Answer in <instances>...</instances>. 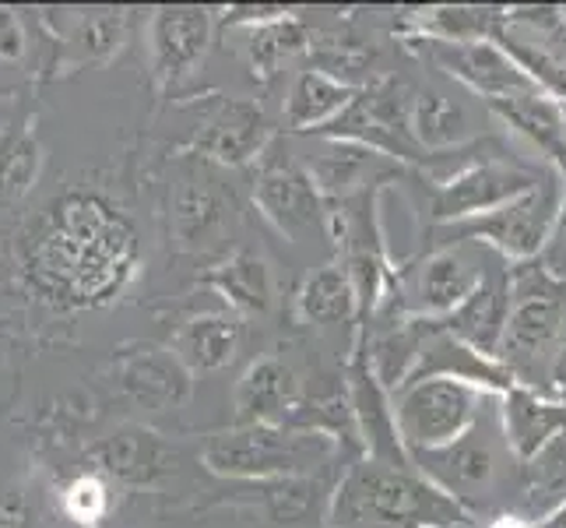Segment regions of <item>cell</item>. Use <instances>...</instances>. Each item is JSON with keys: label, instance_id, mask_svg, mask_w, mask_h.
I'll list each match as a JSON object with an SVG mask.
<instances>
[{"label": "cell", "instance_id": "obj_35", "mask_svg": "<svg viewBox=\"0 0 566 528\" xmlns=\"http://www.w3.org/2000/svg\"><path fill=\"white\" fill-rule=\"evenodd\" d=\"M0 528H25V518L18 507H0Z\"/></svg>", "mask_w": 566, "mask_h": 528}, {"label": "cell", "instance_id": "obj_16", "mask_svg": "<svg viewBox=\"0 0 566 528\" xmlns=\"http://www.w3.org/2000/svg\"><path fill=\"white\" fill-rule=\"evenodd\" d=\"M500 402V429L506 441V452L517 462L535 458L545 444H553L559 434H566V402L556 395H545L538 387L514 384Z\"/></svg>", "mask_w": 566, "mask_h": 528}, {"label": "cell", "instance_id": "obj_3", "mask_svg": "<svg viewBox=\"0 0 566 528\" xmlns=\"http://www.w3.org/2000/svg\"><path fill=\"white\" fill-rule=\"evenodd\" d=\"M566 211V173L559 166H542V176L532 190L517 194L485 215L451 226H437L443 244H482L496 250L506 265L535 261L553 240V232Z\"/></svg>", "mask_w": 566, "mask_h": 528}, {"label": "cell", "instance_id": "obj_9", "mask_svg": "<svg viewBox=\"0 0 566 528\" xmlns=\"http://www.w3.org/2000/svg\"><path fill=\"white\" fill-rule=\"evenodd\" d=\"M253 205L285 240H306L331 232V211L310 173L289 159H268L253 184Z\"/></svg>", "mask_w": 566, "mask_h": 528}, {"label": "cell", "instance_id": "obj_31", "mask_svg": "<svg viewBox=\"0 0 566 528\" xmlns=\"http://www.w3.org/2000/svg\"><path fill=\"white\" fill-rule=\"evenodd\" d=\"M124 35H127V14L116 8L74 11L71 25L64 32L67 46L74 53V68L106 64L109 56L124 46Z\"/></svg>", "mask_w": 566, "mask_h": 528}, {"label": "cell", "instance_id": "obj_10", "mask_svg": "<svg viewBox=\"0 0 566 528\" xmlns=\"http://www.w3.org/2000/svg\"><path fill=\"white\" fill-rule=\"evenodd\" d=\"M345 391H348V405H353L359 444H363L366 458L390 465V468H416L412 455H408V447L401 441L395 398H390L387 387L377 381L359 339H356V349H353V360H348Z\"/></svg>", "mask_w": 566, "mask_h": 528}, {"label": "cell", "instance_id": "obj_11", "mask_svg": "<svg viewBox=\"0 0 566 528\" xmlns=\"http://www.w3.org/2000/svg\"><path fill=\"white\" fill-rule=\"evenodd\" d=\"M511 321L503 331L500 363L511 370L517 384L535 387L538 363H556L563 321H566V297L545 300H511Z\"/></svg>", "mask_w": 566, "mask_h": 528}, {"label": "cell", "instance_id": "obj_37", "mask_svg": "<svg viewBox=\"0 0 566 528\" xmlns=\"http://www.w3.org/2000/svg\"><path fill=\"white\" fill-rule=\"evenodd\" d=\"M535 528H566V504L559 507L556 515H549V518H545V521H538Z\"/></svg>", "mask_w": 566, "mask_h": 528}, {"label": "cell", "instance_id": "obj_5", "mask_svg": "<svg viewBox=\"0 0 566 528\" xmlns=\"http://www.w3.org/2000/svg\"><path fill=\"white\" fill-rule=\"evenodd\" d=\"M485 271L490 268L482 265L472 244H443L422 265H416L412 276L398 282V292L387 307L398 318L443 321L482 286Z\"/></svg>", "mask_w": 566, "mask_h": 528}, {"label": "cell", "instance_id": "obj_26", "mask_svg": "<svg viewBox=\"0 0 566 528\" xmlns=\"http://www.w3.org/2000/svg\"><path fill=\"white\" fill-rule=\"evenodd\" d=\"M503 124L521 131L524 138L535 142L549 166H559L566 173V106L556 103L553 95H517V100L490 103Z\"/></svg>", "mask_w": 566, "mask_h": 528}, {"label": "cell", "instance_id": "obj_28", "mask_svg": "<svg viewBox=\"0 0 566 528\" xmlns=\"http://www.w3.org/2000/svg\"><path fill=\"white\" fill-rule=\"evenodd\" d=\"M306 46H310L306 25L292 11L275 18V22L243 29V56L258 82H275L285 71V64L296 61Z\"/></svg>", "mask_w": 566, "mask_h": 528}, {"label": "cell", "instance_id": "obj_34", "mask_svg": "<svg viewBox=\"0 0 566 528\" xmlns=\"http://www.w3.org/2000/svg\"><path fill=\"white\" fill-rule=\"evenodd\" d=\"M25 56V29L18 14L0 8V61H22Z\"/></svg>", "mask_w": 566, "mask_h": 528}, {"label": "cell", "instance_id": "obj_19", "mask_svg": "<svg viewBox=\"0 0 566 528\" xmlns=\"http://www.w3.org/2000/svg\"><path fill=\"white\" fill-rule=\"evenodd\" d=\"M92 458L99 465V473L113 479H120L127 486H148L169 473L172 462H177V452L155 429L127 423L95 444Z\"/></svg>", "mask_w": 566, "mask_h": 528}, {"label": "cell", "instance_id": "obj_25", "mask_svg": "<svg viewBox=\"0 0 566 528\" xmlns=\"http://www.w3.org/2000/svg\"><path fill=\"white\" fill-rule=\"evenodd\" d=\"M229 303L232 314H264L275 300V276L271 265L253 250H237L219 261L205 279Z\"/></svg>", "mask_w": 566, "mask_h": 528}, {"label": "cell", "instance_id": "obj_12", "mask_svg": "<svg viewBox=\"0 0 566 528\" xmlns=\"http://www.w3.org/2000/svg\"><path fill=\"white\" fill-rule=\"evenodd\" d=\"M214 18L208 8H159L148 22L151 74L163 89L198 71L211 46Z\"/></svg>", "mask_w": 566, "mask_h": 528}, {"label": "cell", "instance_id": "obj_17", "mask_svg": "<svg viewBox=\"0 0 566 528\" xmlns=\"http://www.w3.org/2000/svg\"><path fill=\"white\" fill-rule=\"evenodd\" d=\"M310 180L317 184L324 201H353L359 194L374 190L369 184H384L390 173V159L384 152L345 142V138H327L317 155H310L303 166Z\"/></svg>", "mask_w": 566, "mask_h": 528}, {"label": "cell", "instance_id": "obj_7", "mask_svg": "<svg viewBox=\"0 0 566 528\" xmlns=\"http://www.w3.org/2000/svg\"><path fill=\"white\" fill-rule=\"evenodd\" d=\"M412 465L419 476H426L447 497H454L464 511L475 515L490 500L500 473V455L490 423L479 420L461 441L437 447V452H412Z\"/></svg>", "mask_w": 566, "mask_h": 528}, {"label": "cell", "instance_id": "obj_36", "mask_svg": "<svg viewBox=\"0 0 566 528\" xmlns=\"http://www.w3.org/2000/svg\"><path fill=\"white\" fill-rule=\"evenodd\" d=\"M490 528H535V525H532V521H524L521 515H514V511H511V515L493 518V521H490Z\"/></svg>", "mask_w": 566, "mask_h": 528}, {"label": "cell", "instance_id": "obj_23", "mask_svg": "<svg viewBox=\"0 0 566 528\" xmlns=\"http://www.w3.org/2000/svg\"><path fill=\"white\" fill-rule=\"evenodd\" d=\"M514 494H517L514 515H521L532 525L559 511L566 504V434H559L553 444H545L535 458L521 462Z\"/></svg>", "mask_w": 566, "mask_h": 528}, {"label": "cell", "instance_id": "obj_8", "mask_svg": "<svg viewBox=\"0 0 566 528\" xmlns=\"http://www.w3.org/2000/svg\"><path fill=\"white\" fill-rule=\"evenodd\" d=\"M416 46L429 56V64L447 71L454 82L482 95L485 103L517 100V95H545L496 39H485V43H437V39H416Z\"/></svg>", "mask_w": 566, "mask_h": 528}, {"label": "cell", "instance_id": "obj_33", "mask_svg": "<svg viewBox=\"0 0 566 528\" xmlns=\"http://www.w3.org/2000/svg\"><path fill=\"white\" fill-rule=\"evenodd\" d=\"M64 511L71 521L77 525H85V528H95L106 511H109V490H106V483L99 476H77L67 490H64Z\"/></svg>", "mask_w": 566, "mask_h": 528}, {"label": "cell", "instance_id": "obj_27", "mask_svg": "<svg viewBox=\"0 0 566 528\" xmlns=\"http://www.w3.org/2000/svg\"><path fill=\"white\" fill-rule=\"evenodd\" d=\"M268 518L279 528H324L331 525V504L335 490L324 476H292L264 483Z\"/></svg>", "mask_w": 566, "mask_h": 528}, {"label": "cell", "instance_id": "obj_32", "mask_svg": "<svg viewBox=\"0 0 566 528\" xmlns=\"http://www.w3.org/2000/svg\"><path fill=\"white\" fill-rule=\"evenodd\" d=\"M43 148L32 127H14L0 134V198H22L39 180Z\"/></svg>", "mask_w": 566, "mask_h": 528}, {"label": "cell", "instance_id": "obj_21", "mask_svg": "<svg viewBox=\"0 0 566 528\" xmlns=\"http://www.w3.org/2000/svg\"><path fill=\"white\" fill-rule=\"evenodd\" d=\"M243 345V321L232 310H208L184 321L172 335L169 349L177 352L190 374H211L237 360Z\"/></svg>", "mask_w": 566, "mask_h": 528}, {"label": "cell", "instance_id": "obj_22", "mask_svg": "<svg viewBox=\"0 0 566 528\" xmlns=\"http://www.w3.org/2000/svg\"><path fill=\"white\" fill-rule=\"evenodd\" d=\"M359 100V85L331 77L321 68H306L292 77L285 95V131L321 134Z\"/></svg>", "mask_w": 566, "mask_h": 528}, {"label": "cell", "instance_id": "obj_29", "mask_svg": "<svg viewBox=\"0 0 566 528\" xmlns=\"http://www.w3.org/2000/svg\"><path fill=\"white\" fill-rule=\"evenodd\" d=\"M506 25L503 8H472V4H440L408 18L416 39H437V43H485L496 39Z\"/></svg>", "mask_w": 566, "mask_h": 528}, {"label": "cell", "instance_id": "obj_15", "mask_svg": "<svg viewBox=\"0 0 566 528\" xmlns=\"http://www.w3.org/2000/svg\"><path fill=\"white\" fill-rule=\"evenodd\" d=\"M303 402V381L296 377L282 356L253 360L232 391V408H237V426L271 423L285 426Z\"/></svg>", "mask_w": 566, "mask_h": 528}, {"label": "cell", "instance_id": "obj_2", "mask_svg": "<svg viewBox=\"0 0 566 528\" xmlns=\"http://www.w3.org/2000/svg\"><path fill=\"white\" fill-rule=\"evenodd\" d=\"M342 441L300 426H232L205 444V465L226 479L275 483L292 476H317L338 458Z\"/></svg>", "mask_w": 566, "mask_h": 528}, {"label": "cell", "instance_id": "obj_1", "mask_svg": "<svg viewBox=\"0 0 566 528\" xmlns=\"http://www.w3.org/2000/svg\"><path fill=\"white\" fill-rule=\"evenodd\" d=\"M472 511L447 497L416 468H390L359 458L335 486V528H464Z\"/></svg>", "mask_w": 566, "mask_h": 528}, {"label": "cell", "instance_id": "obj_14", "mask_svg": "<svg viewBox=\"0 0 566 528\" xmlns=\"http://www.w3.org/2000/svg\"><path fill=\"white\" fill-rule=\"evenodd\" d=\"M271 142L268 113L250 100H219L193 138V152L219 166H247L261 159Z\"/></svg>", "mask_w": 566, "mask_h": 528}, {"label": "cell", "instance_id": "obj_20", "mask_svg": "<svg viewBox=\"0 0 566 528\" xmlns=\"http://www.w3.org/2000/svg\"><path fill=\"white\" fill-rule=\"evenodd\" d=\"M172 237L187 250H201L219 244L232 226V198L214 187V180L184 176L169 198Z\"/></svg>", "mask_w": 566, "mask_h": 528}, {"label": "cell", "instance_id": "obj_30", "mask_svg": "<svg viewBox=\"0 0 566 528\" xmlns=\"http://www.w3.org/2000/svg\"><path fill=\"white\" fill-rule=\"evenodd\" d=\"M300 314L310 324H348L359 318V297L345 265H324L300 289Z\"/></svg>", "mask_w": 566, "mask_h": 528}, {"label": "cell", "instance_id": "obj_6", "mask_svg": "<svg viewBox=\"0 0 566 528\" xmlns=\"http://www.w3.org/2000/svg\"><path fill=\"white\" fill-rule=\"evenodd\" d=\"M542 169H528L517 163H506L503 155H482V159H464L451 173L433 180V198H429V215L437 226H451L475 219V215L493 211L517 194L532 190L538 184Z\"/></svg>", "mask_w": 566, "mask_h": 528}, {"label": "cell", "instance_id": "obj_4", "mask_svg": "<svg viewBox=\"0 0 566 528\" xmlns=\"http://www.w3.org/2000/svg\"><path fill=\"white\" fill-rule=\"evenodd\" d=\"M482 398H496L468 381L426 377L395 395L401 441L412 452H437L461 441L482 420Z\"/></svg>", "mask_w": 566, "mask_h": 528}, {"label": "cell", "instance_id": "obj_18", "mask_svg": "<svg viewBox=\"0 0 566 528\" xmlns=\"http://www.w3.org/2000/svg\"><path fill=\"white\" fill-rule=\"evenodd\" d=\"M511 279H506V268L485 271L482 286L468 297L451 318H443L440 328L447 335H454L468 349L482 352V356L496 360L500 345H503V331L511 321Z\"/></svg>", "mask_w": 566, "mask_h": 528}, {"label": "cell", "instance_id": "obj_13", "mask_svg": "<svg viewBox=\"0 0 566 528\" xmlns=\"http://www.w3.org/2000/svg\"><path fill=\"white\" fill-rule=\"evenodd\" d=\"M116 387L130 405L145 408V413H166V408L187 405L193 374L172 349L138 345L116 360Z\"/></svg>", "mask_w": 566, "mask_h": 528}, {"label": "cell", "instance_id": "obj_24", "mask_svg": "<svg viewBox=\"0 0 566 528\" xmlns=\"http://www.w3.org/2000/svg\"><path fill=\"white\" fill-rule=\"evenodd\" d=\"M412 134L426 155L458 152L475 138V121L468 106L447 92L422 89L412 92Z\"/></svg>", "mask_w": 566, "mask_h": 528}]
</instances>
